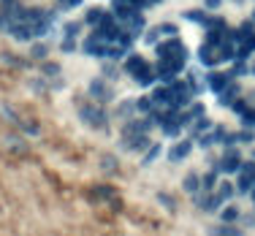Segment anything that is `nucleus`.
<instances>
[{"instance_id":"nucleus-1","label":"nucleus","mask_w":255,"mask_h":236,"mask_svg":"<svg viewBox=\"0 0 255 236\" xmlns=\"http://www.w3.org/2000/svg\"><path fill=\"white\" fill-rule=\"evenodd\" d=\"M125 73H130L133 79H136L141 87H149V84H155V79H158V71H155V65H149L147 60H144L141 55H130L125 60Z\"/></svg>"},{"instance_id":"nucleus-2","label":"nucleus","mask_w":255,"mask_h":236,"mask_svg":"<svg viewBox=\"0 0 255 236\" xmlns=\"http://www.w3.org/2000/svg\"><path fill=\"white\" fill-rule=\"evenodd\" d=\"M242 163H245V158H242L239 147H225V149H223V155L214 160L212 169L217 171L220 177H236V171L242 169Z\"/></svg>"},{"instance_id":"nucleus-3","label":"nucleus","mask_w":255,"mask_h":236,"mask_svg":"<svg viewBox=\"0 0 255 236\" xmlns=\"http://www.w3.org/2000/svg\"><path fill=\"white\" fill-rule=\"evenodd\" d=\"M236 195H250V190L255 187V160H245L242 169L236 171Z\"/></svg>"},{"instance_id":"nucleus-4","label":"nucleus","mask_w":255,"mask_h":236,"mask_svg":"<svg viewBox=\"0 0 255 236\" xmlns=\"http://www.w3.org/2000/svg\"><path fill=\"white\" fill-rule=\"evenodd\" d=\"M242 206L236 204V201H228V204H223L220 206V212H217V223H228V226H239V220H242Z\"/></svg>"},{"instance_id":"nucleus-5","label":"nucleus","mask_w":255,"mask_h":236,"mask_svg":"<svg viewBox=\"0 0 255 236\" xmlns=\"http://www.w3.org/2000/svg\"><path fill=\"white\" fill-rule=\"evenodd\" d=\"M193 152V139H179V141H174L171 144V149H169V160L171 163H182L188 155Z\"/></svg>"},{"instance_id":"nucleus-6","label":"nucleus","mask_w":255,"mask_h":236,"mask_svg":"<svg viewBox=\"0 0 255 236\" xmlns=\"http://www.w3.org/2000/svg\"><path fill=\"white\" fill-rule=\"evenodd\" d=\"M82 119H84V122H90L92 128H103V125L109 122L106 112H103L101 106H84L82 109Z\"/></svg>"},{"instance_id":"nucleus-7","label":"nucleus","mask_w":255,"mask_h":236,"mask_svg":"<svg viewBox=\"0 0 255 236\" xmlns=\"http://www.w3.org/2000/svg\"><path fill=\"white\" fill-rule=\"evenodd\" d=\"M231 84H234V73H220V71H214L209 73V90L212 93H223V90H228Z\"/></svg>"},{"instance_id":"nucleus-8","label":"nucleus","mask_w":255,"mask_h":236,"mask_svg":"<svg viewBox=\"0 0 255 236\" xmlns=\"http://www.w3.org/2000/svg\"><path fill=\"white\" fill-rule=\"evenodd\" d=\"M214 193H217V198L223 201V204H228V201H234L236 198V185L228 179V177H220V182H217V187H214Z\"/></svg>"},{"instance_id":"nucleus-9","label":"nucleus","mask_w":255,"mask_h":236,"mask_svg":"<svg viewBox=\"0 0 255 236\" xmlns=\"http://www.w3.org/2000/svg\"><path fill=\"white\" fill-rule=\"evenodd\" d=\"M182 190H185L188 195H193V198L201 193V174H198V171H190V174H185Z\"/></svg>"},{"instance_id":"nucleus-10","label":"nucleus","mask_w":255,"mask_h":236,"mask_svg":"<svg viewBox=\"0 0 255 236\" xmlns=\"http://www.w3.org/2000/svg\"><path fill=\"white\" fill-rule=\"evenodd\" d=\"M247 231L242 226H228V223H217L214 228H209V236H245Z\"/></svg>"},{"instance_id":"nucleus-11","label":"nucleus","mask_w":255,"mask_h":236,"mask_svg":"<svg viewBox=\"0 0 255 236\" xmlns=\"http://www.w3.org/2000/svg\"><path fill=\"white\" fill-rule=\"evenodd\" d=\"M90 95L92 98H98V101H112V87H109L106 82H103V79H95V82L90 84Z\"/></svg>"},{"instance_id":"nucleus-12","label":"nucleus","mask_w":255,"mask_h":236,"mask_svg":"<svg viewBox=\"0 0 255 236\" xmlns=\"http://www.w3.org/2000/svg\"><path fill=\"white\" fill-rule=\"evenodd\" d=\"M217 182H220V174L214 169L204 171V174H201V193H212V190L217 187Z\"/></svg>"},{"instance_id":"nucleus-13","label":"nucleus","mask_w":255,"mask_h":236,"mask_svg":"<svg viewBox=\"0 0 255 236\" xmlns=\"http://www.w3.org/2000/svg\"><path fill=\"white\" fill-rule=\"evenodd\" d=\"M160 149H163V147H160V144H149L147 155H144V163H152V160H155V158H158V155H160Z\"/></svg>"},{"instance_id":"nucleus-14","label":"nucleus","mask_w":255,"mask_h":236,"mask_svg":"<svg viewBox=\"0 0 255 236\" xmlns=\"http://www.w3.org/2000/svg\"><path fill=\"white\" fill-rule=\"evenodd\" d=\"M44 71H46V73H57V65H55V62H46Z\"/></svg>"}]
</instances>
